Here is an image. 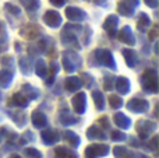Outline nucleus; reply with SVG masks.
<instances>
[{
	"instance_id": "obj_11",
	"label": "nucleus",
	"mask_w": 159,
	"mask_h": 158,
	"mask_svg": "<svg viewBox=\"0 0 159 158\" xmlns=\"http://www.w3.org/2000/svg\"><path fill=\"white\" fill-rule=\"evenodd\" d=\"M98 58L103 64L110 66V67H115V63H113L112 55H110L109 50H98Z\"/></svg>"
},
{
	"instance_id": "obj_1",
	"label": "nucleus",
	"mask_w": 159,
	"mask_h": 158,
	"mask_svg": "<svg viewBox=\"0 0 159 158\" xmlns=\"http://www.w3.org/2000/svg\"><path fill=\"white\" fill-rule=\"evenodd\" d=\"M109 153V146L106 144H91L85 150V156L87 158H96V157H103Z\"/></svg>"
},
{
	"instance_id": "obj_2",
	"label": "nucleus",
	"mask_w": 159,
	"mask_h": 158,
	"mask_svg": "<svg viewBox=\"0 0 159 158\" xmlns=\"http://www.w3.org/2000/svg\"><path fill=\"white\" fill-rule=\"evenodd\" d=\"M155 129H157V123L151 122V120H140L137 123V132L141 139H147Z\"/></svg>"
},
{
	"instance_id": "obj_8",
	"label": "nucleus",
	"mask_w": 159,
	"mask_h": 158,
	"mask_svg": "<svg viewBox=\"0 0 159 158\" xmlns=\"http://www.w3.org/2000/svg\"><path fill=\"white\" fill-rule=\"evenodd\" d=\"M87 136L89 140H105L106 139V136H105V133L101 130V129H98L96 126H91L89 129H88L87 132Z\"/></svg>"
},
{
	"instance_id": "obj_22",
	"label": "nucleus",
	"mask_w": 159,
	"mask_h": 158,
	"mask_svg": "<svg viewBox=\"0 0 159 158\" xmlns=\"http://www.w3.org/2000/svg\"><path fill=\"white\" fill-rule=\"evenodd\" d=\"M24 154H25V157H28V158H42V154L39 153L36 148H27Z\"/></svg>"
},
{
	"instance_id": "obj_16",
	"label": "nucleus",
	"mask_w": 159,
	"mask_h": 158,
	"mask_svg": "<svg viewBox=\"0 0 159 158\" xmlns=\"http://www.w3.org/2000/svg\"><path fill=\"white\" fill-rule=\"evenodd\" d=\"M92 95H93V101H95L96 108H98L99 111H102V109H103V106H105V101H103L102 94H101V92H98V91H95Z\"/></svg>"
},
{
	"instance_id": "obj_14",
	"label": "nucleus",
	"mask_w": 159,
	"mask_h": 158,
	"mask_svg": "<svg viewBox=\"0 0 159 158\" xmlns=\"http://www.w3.org/2000/svg\"><path fill=\"white\" fill-rule=\"evenodd\" d=\"M64 137H66V139L71 143L73 147H77V146L80 144V137L74 133V132H70V130L66 132V133H64Z\"/></svg>"
},
{
	"instance_id": "obj_6",
	"label": "nucleus",
	"mask_w": 159,
	"mask_h": 158,
	"mask_svg": "<svg viewBox=\"0 0 159 158\" xmlns=\"http://www.w3.org/2000/svg\"><path fill=\"white\" fill-rule=\"evenodd\" d=\"M42 140L45 142V144L52 146L59 140V133L56 130H45L42 132Z\"/></svg>"
},
{
	"instance_id": "obj_18",
	"label": "nucleus",
	"mask_w": 159,
	"mask_h": 158,
	"mask_svg": "<svg viewBox=\"0 0 159 158\" xmlns=\"http://www.w3.org/2000/svg\"><path fill=\"white\" fill-rule=\"evenodd\" d=\"M13 104L14 105H18V106H27L28 101H27V98L22 97L21 94H16L13 97Z\"/></svg>"
},
{
	"instance_id": "obj_29",
	"label": "nucleus",
	"mask_w": 159,
	"mask_h": 158,
	"mask_svg": "<svg viewBox=\"0 0 159 158\" xmlns=\"http://www.w3.org/2000/svg\"><path fill=\"white\" fill-rule=\"evenodd\" d=\"M99 123H101L102 126H105V128H109V122H107V118L106 116L99 118Z\"/></svg>"
},
{
	"instance_id": "obj_10",
	"label": "nucleus",
	"mask_w": 159,
	"mask_h": 158,
	"mask_svg": "<svg viewBox=\"0 0 159 158\" xmlns=\"http://www.w3.org/2000/svg\"><path fill=\"white\" fill-rule=\"evenodd\" d=\"M115 123L120 129H129L130 125H131L130 119L126 116V115H123V114H116L115 115Z\"/></svg>"
},
{
	"instance_id": "obj_26",
	"label": "nucleus",
	"mask_w": 159,
	"mask_h": 158,
	"mask_svg": "<svg viewBox=\"0 0 159 158\" xmlns=\"http://www.w3.org/2000/svg\"><path fill=\"white\" fill-rule=\"evenodd\" d=\"M121 100L119 97H110V105H112V108H115V109H117V108H120L121 106Z\"/></svg>"
},
{
	"instance_id": "obj_27",
	"label": "nucleus",
	"mask_w": 159,
	"mask_h": 158,
	"mask_svg": "<svg viewBox=\"0 0 159 158\" xmlns=\"http://www.w3.org/2000/svg\"><path fill=\"white\" fill-rule=\"evenodd\" d=\"M0 78H2V81L6 80L4 84H8V83H10V80H11V76L8 74L7 72H2V74H0Z\"/></svg>"
},
{
	"instance_id": "obj_30",
	"label": "nucleus",
	"mask_w": 159,
	"mask_h": 158,
	"mask_svg": "<svg viewBox=\"0 0 159 158\" xmlns=\"http://www.w3.org/2000/svg\"><path fill=\"white\" fill-rule=\"evenodd\" d=\"M157 144H158V137L155 136L154 140L151 142V148H152V150H157Z\"/></svg>"
},
{
	"instance_id": "obj_25",
	"label": "nucleus",
	"mask_w": 159,
	"mask_h": 158,
	"mask_svg": "<svg viewBox=\"0 0 159 158\" xmlns=\"http://www.w3.org/2000/svg\"><path fill=\"white\" fill-rule=\"evenodd\" d=\"M112 139L115 140V142H120V140H126V134L121 133V132L119 130H115L112 132Z\"/></svg>"
},
{
	"instance_id": "obj_13",
	"label": "nucleus",
	"mask_w": 159,
	"mask_h": 158,
	"mask_svg": "<svg viewBox=\"0 0 159 158\" xmlns=\"http://www.w3.org/2000/svg\"><path fill=\"white\" fill-rule=\"evenodd\" d=\"M116 88H117L119 91L121 92V94H127V92L130 91V83H129V80H126L124 77L119 78L117 83H116Z\"/></svg>"
},
{
	"instance_id": "obj_7",
	"label": "nucleus",
	"mask_w": 159,
	"mask_h": 158,
	"mask_svg": "<svg viewBox=\"0 0 159 158\" xmlns=\"http://www.w3.org/2000/svg\"><path fill=\"white\" fill-rule=\"evenodd\" d=\"M45 21H46V24H49L50 27H57V25H60L61 18L56 11H48V13L45 14Z\"/></svg>"
},
{
	"instance_id": "obj_4",
	"label": "nucleus",
	"mask_w": 159,
	"mask_h": 158,
	"mask_svg": "<svg viewBox=\"0 0 159 158\" xmlns=\"http://www.w3.org/2000/svg\"><path fill=\"white\" fill-rule=\"evenodd\" d=\"M127 108L133 112H137V114H143L148 109V102L145 100H140V98H134L127 104Z\"/></svg>"
},
{
	"instance_id": "obj_3",
	"label": "nucleus",
	"mask_w": 159,
	"mask_h": 158,
	"mask_svg": "<svg viewBox=\"0 0 159 158\" xmlns=\"http://www.w3.org/2000/svg\"><path fill=\"white\" fill-rule=\"evenodd\" d=\"M143 83H144V88L149 92H157V76H155L154 70H148L145 72L143 78Z\"/></svg>"
},
{
	"instance_id": "obj_31",
	"label": "nucleus",
	"mask_w": 159,
	"mask_h": 158,
	"mask_svg": "<svg viewBox=\"0 0 159 158\" xmlns=\"http://www.w3.org/2000/svg\"><path fill=\"white\" fill-rule=\"evenodd\" d=\"M10 158H21V157H20V156H18V154H13V156H11Z\"/></svg>"
},
{
	"instance_id": "obj_9",
	"label": "nucleus",
	"mask_w": 159,
	"mask_h": 158,
	"mask_svg": "<svg viewBox=\"0 0 159 158\" xmlns=\"http://www.w3.org/2000/svg\"><path fill=\"white\" fill-rule=\"evenodd\" d=\"M32 123L35 128H45L46 126V116L42 112L35 111L32 114Z\"/></svg>"
},
{
	"instance_id": "obj_12",
	"label": "nucleus",
	"mask_w": 159,
	"mask_h": 158,
	"mask_svg": "<svg viewBox=\"0 0 159 158\" xmlns=\"http://www.w3.org/2000/svg\"><path fill=\"white\" fill-rule=\"evenodd\" d=\"M56 157L57 158H77V154L74 153V151L69 150V148L66 147H59L56 148Z\"/></svg>"
},
{
	"instance_id": "obj_28",
	"label": "nucleus",
	"mask_w": 159,
	"mask_h": 158,
	"mask_svg": "<svg viewBox=\"0 0 159 158\" xmlns=\"http://www.w3.org/2000/svg\"><path fill=\"white\" fill-rule=\"evenodd\" d=\"M43 72H45V63L42 60H39L38 62V73L42 76V74H43Z\"/></svg>"
},
{
	"instance_id": "obj_23",
	"label": "nucleus",
	"mask_w": 159,
	"mask_h": 158,
	"mask_svg": "<svg viewBox=\"0 0 159 158\" xmlns=\"http://www.w3.org/2000/svg\"><path fill=\"white\" fill-rule=\"evenodd\" d=\"M61 123L63 125H74V123H77V119H75L74 116H71V115H61Z\"/></svg>"
},
{
	"instance_id": "obj_21",
	"label": "nucleus",
	"mask_w": 159,
	"mask_h": 158,
	"mask_svg": "<svg viewBox=\"0 0 159 158\" xmlns=\"http://www.w3.org/2000/svg\"><path fill=\"white\" fill-rule=\"evenodd\" d=\"M115 156H116V158H129L130 154L124 147H116L115 148Z\"/></svg>"
},
{
	"instance_id": "obj_17",
	"label": "nucleus",
	"mask_w": 159,
	"mask_h": 158,
	"mask_svg": "<svg viewBox=\"0 0 159 158\" xmlns=\"http://www.w3.org/2000/svg\"><path fill=\"white\" fill-rule=\"evenodd\" d=\"M116 24H117V18H116L115 16H110L109 18L106 20V22H105V28H106V30L110 32V35H112V31L115 30Z\"/></svg>"
},
{
	"instance_id": "obj_19",
	"label": "nucleus",
	"mask_w": 159,
	"mask_h": 158,
	"mask_svg": "<svg viewBox=\"0 0 159 158\" xmlns=\"http://www.w3.org/2000/svg\"><path fill=\"white\" fill-rule=\"evenodd\" d=\"M66 84H67V90H70V91H75V90H78V87H80V80L75 78V77H71L66 81Z\"/></svg>"
},
{
	"instance_id": "obj_24",
	"label": "nucleus",
	"mask_w": 159,
	"mask_h": 158,
	"mask_svg": "<svg viewBox=\"0 0 159 158\" xmlns=\"http://www.w3.org/2000/svg\"><path fill=\"white\" fill-rule=\"evenodd\" d=\"M124 58L127 59V62H129V66L133 67L134 66V60H135V55L133 50H124Z\"/></svg>"
},
{
	"instance_id": "obj_20",
	"label": "nucleus",
	"mask_w": 159,
	"mask_h": 158,
	"mask_svg": "<svg viewBox=\"0 0 159 158\" xmlns=\"http://www.w3.org/2000/svg\"><path fill=\"white\" fill-rule=\"evenodd\" d=\"M120 38L123 39V41H127V44H133V35H131V32H130V28L129 27L123 28Z\"/></svg>"
},
{
	"instance_id": "obj_5",
	"label": "nucleus",
	"mask_w": 159,
	"mask_h": 158,
	"mask_svg": "<svg viewBox=\"0 0 159 158\" xmlns=\"http://www.w3.org/2000/svg\"><path fill=\"white\" fill-rule=\"evenodd\" d=\"M73 108L75 109V112L78 114H84L85 112V106H87V101H85V94L81 92V94H77L74 98H73Z\"/></svg>"
},
{
	"instance_id": "obj_15",
	"label": "nucleus",
	"mask_w": 159,
	"mask_h": 158,
	"mask_svg": "<svg viewBox=\"0 0 159 158\" xmlns=\"http://www.w3.org/2000/svg\"><path fill=\"white\" fill-rule=\"evenodd\" d=\"M85 14L82 13L81 10H78V8H75V7H71V8H69L67 10V17L69 18H71V20H78V18H81V17H84Z\"/></svg>"
}]
</instances>
